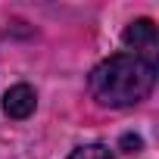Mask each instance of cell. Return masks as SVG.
Segmentation results:
<instances>
[{
	"label": "cell",
	"instance_id": "obj_1",
	"mask_svg": "<svg viewBox=\"0 0 159 159\" xmlns=\"http://www.w3.org/2000/svg\"><path fill=\"white\" fill-rule=\"evenodd\" d=\"M156 84V66L131 56V53H116L103 59L91 72V94L97 103L122 109L147 100V94Z\"/></svg>",
	"mask_w": 159,
	"mask_h": 159
},
{
	"label": "cell",
	"instance_id": "obj_3",
	"mask_svg": "<svg viewBox=\"0 0 159 159\" xmlns=\"http://www.w3.org/2000/svg\"><path fill=\"white\" fill-rule=\"evenodd\" d=\"M34 106H38V97L28 84H16L3 94V112L10 119H28L34 112Z\"/></svg>",
	"mask_w": 159,
	"mask_h": 159
},
{
	"label": "cell",
	"instance_id": "obj_4",
	"mask_svg": "<svg viewBox=\"0 0 159 159\" xmlns=\"http://www.w3.org/2000/svg\"><path fill=\"white\" fill-rule=\"evenodd\" d=\"M69 159H116L106 147H100V143H91V147H78V150H72L69 153Z\"/></svg>",
	"mask_w": 159,
	"mask_h": 159
},
{
	"label": "cell",
	"instance_id": "obj_2",
	"mask_svg": "<svg viewBox=\"0 0 159 159\" xmlns=\"http://www.w3.org/2000/svg\"><path fill=\"white\" fill-rule=\"evenodd\" d=\"M125 44L131 47V56L156 66V47H159V38H156V25L150 19H137L125 28Z\"/></svg>",
	"mask_w": 159,
	"mask_h": 159
}]
</instances>
